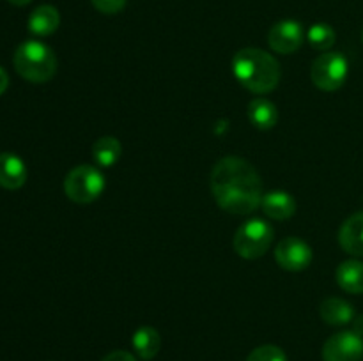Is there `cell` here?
<instances>
[{"label": "cell", "instance_id": "obj_24", "mask_svg": "<svg viewBox=\"0 0 363 361\" xmlns=\"http://www.w3.org/2000/svg\"><path fill=\"white\" fill-rule=\"evenodd\" d=\"M353 331H357L358 335L363 336V315H358V317H354Z\"/></svg>", "mask_w": 363, "mask_h": 361}, {"label": "cell", "instance_id": "obj_11", "mask_svg": "<svg viewBox=\"0 0 363 361\" xmlns=\"http://www.w3.org/2000/svg\"><path fill=\"white\" fill-rule=\"evenodd\" d=\"M27 180V166L20 156L13 152H0V186L18 190Z\"/></svg>", "mask_w": 363, "mask_h": 361}, {"label": "cell", "instance_id": "obj_26", "mask_svg": "<svg viewBox=\"0 0 363 361\" xmlns=\"http://www.w3.org/2000/svg\"><path fill=\"white\" fill-rule=\"evenodd\" d=\"M362 41H363V34H362Z\"/></svg>", "mask_w": 363, "mask_h": 361}, {"label": "cell", "instance_id": "obj_22", "mask_svg": "<svg viewBox=\"0 0 363 361\" xmlns=\"http://www.w3.org/2000/svg\"><path fill=\"white\" fill-rule=\"evenodd\" d=\"M101 361H137V357L126 350H113V353L106 354Z\"/></svg>", "mask_w": 363, "mask_h": 361}, {"label": "cell", "instance_id": "obj_10", "mask_svg": "<svg viewBox=\"0 0 363 361\" xmlns=\"http://www.w3.org/2000/svg\"><path fill=\"white\" fill-rule=\"evenodd\" d=\"M261 209L272 219H289L296 212V200L284 190H272L262 195Z\"/></svg>", "mask_w": 363, "mask_h": 361}, {"label": "cell", "instance_id": "obj_15", "mask_svg": "<svg viewBox=\"0 0 363 361\" xmlns=\"http://www.w3.org/2000/svg\"><path fill=\"white\" fill-rule=\"evenodd\" d=\"M248 119L259 130H272L279 122V110L269 99L255 98L248 103Z\"/></svg>", "mask_w": 363, "mask_h": 361}, {"label": "cell", "instance_id": "obj_25", "mask_svg": "<svg viewBox=\"0 0 363 361\" xmlns=\"http://www.w3.org/2000/svg\"><path fill=\"white\" fill-rule=\"evenodd\" d=\"M7 2H11L13 6H27V4H30L32 0H7Z\"/></svg>", "mask_w": 363, "mask_h": 361}, {"label": "cell", "instance_id": "obj_3", "mask_svg": "<svg viewBox=\"0 0 363 361\" xmlns=\"http://www.w3.org/2000/svg\"><path fill=\"white\" fill-rule=\"evenodd\" d=\"M14 67L18 74L32 84H45L57 71V57L48 45L41 41L21 42L14 52Z\"/></svg>", "mask_w": 363, "mask_h": 361}, {"label": "cell", "instance_id": "obj_18", "mask_svg": "<svg viewBox=\"0 0 363 361\" xmlns=\"http://www.w3.org/2000/svg\"><path fill=\"white\" fill-rule=\"evenodd\" d=\"M160 347H162V336H160L158 329L151 328V326H144V328L135 331L133 349L142 360H152L160 353Z\"/></svg>", "mask_w": 363, "mask_h": 361}, {"label": "cell", "instance_id": "obj_19", "mask_svg": "<svg viewBox=\"0 0 363 361\" xmlns=\"http://www.w3.org/2000/svg\"><path fill=\"white\" fill-rule=\"evenodd\" d=\"M337 34L328 23H314L307 32V41L319 52H328L335 45Z\"/></svg>", "mask_w": 363, "mask_h": 361}, {"label": "cell", "instance_id": "obj_7", "mask_svg": "<svg viewBox=\"0 0 363 361\" xmlns=\"http://www.w3.org/2000/svg\"><path fill=\"white\" fill-rule=\"evenodd\" d=\"M363 336L357 331H340L330 336L323 345V361H360Z\"/></svg>", "mask_w": 363, "mask_h": 361}, {"label": "cell", "instance_id": "obj_16", "mask_svg": "<svg viewBox=\"0 0 363 361\" xmlns=\"http://www.w3.org/2000/svg\"><path fill=\"white\" fill-rule=\"evenodd\" d=\"M337 283L350 294H363V262L346 260L337 268Z\"/></svg>", "mask_w": 363, "mask_h": 361}, {"label": "cell", "instance_id": "obj_8", "mask_svg": "<svg viewBox=\"0 0 363 361\" xmlns=\"http://www.w3.org/2000/svg\"><path fill=\"white\" fill-rule=\"evenodd\" d=\"M305 41V30L300 21L282 20L273 25L268 32V45L273 52L282 53V55H291Z\"/></svg>", "mask_w": 363, "mask_h": 361}, {"label": "cell", "instance_id": "obj_4", "mask_svg": "<svg viewBox=\"0 0 363 361\" xmlns=\"http://www.w3.org/2000/svg\"><path fill=\"white\" fill-rule=\"evenodd\" d=\"M105 190V176L92 165H78L64 179L67 198L77 204H91L98 200Z\"/></svg>", "mask_w": 363, "mask_h": 361}, {"label": "cell", "instance_id": "obj_17", "mask_svg": "<svg viewBox=\"0 0 363 361\" xmlns=\"http://www.w3.org/2000/svg\"><path fill=\"white\" fill-rule=\"evenodd\" d=\"M123 156V145L116 137H101L92 145V158L96 165L103 168H110L116 165Z\"/></svg>", "mask_w": 363, "mask_h": 361}, {"label": "cell", "instance_id": "obj_1", "mask_svg": "<svg viewBox=\"0 0 363 361\" xmlns=\"http://www.w3.org/2000/svg\"><path fill=\"white\" fill-rule=\"evenodd\" d=\"M211 193L220 209L230 214L247 216L261 207L262 180L247 159L227 156L211 172Z\"/></svg>", "mask_w": 363, "mask_h": 361}, {"label": "cell", "instance_id": "obj_21", "mask_svg": "<svg viewBox=\"0 0 363 361\" xmlns=\"http://www.w3.org/2000/svg\"><path fill=\"white\" fill-rule=\"evenodd\" d=\"M91 2L99 13L113 14V13H119V11L126 6L128 0H91Z\"/></svg>", "mask_w": 363, "mask_h": 361}, {"label": "cell", "instance_id": "obj_6", "mask_svg": "<svg viewBox=\"0 0 363 361\" xmlns=\"http://www.w3.org/2000/svg\"><path fill=\"white\" fill-rule=\"evenodd\" d=\"M350 74V62L340 52H325L314 60L311 78L321 91L333 92L342 87Z\"/></svg>", "mask_w": 363, "mask_h": 361}, {"label": "cell", "instance_id": "obj_20", "mask_svg": "<svg viewBox=\"0 0 363 361\" xmlns=\"http://www.w3.org/2000/svg\"><path fill=\"white\" fill-rule=\"evenodd\" d=\"M247 361H287V356L280 347L261 345L248 354Z\"/></svg>", "mask_w": 363, "mask_h": 361}, {"label": "cell", "instance_id": "obj_12", "mask_svg": "<svg viewBox=\"0 0 363 361\" xmlns=\"http://www.w3.org/2000/svg\"><path fill=\"white\" fill-rule=\"evenodd\" d=\"M339 243L350 255L363 257V212L350 216L342 223L339 232Z\"/></svg>", "mask_w": 363, "mask_h": 361}, {"label": "cell", "instance_id": "obj_23", "mask_svg": "<svg viewBox=\"0 0 363 361\" xmlns=\"http://www.w3.org/2000/svg\"><path fill=\"white\" fill-rule=\"evenodd\" d=\"M7 85H9V76H7L6 71H4L2 67H0V96H2L4 92H6Z\"/></svg>", "mask_w": 363, "mask_h": 361}, {"label": "cell", "instance_id": "obj_5", "mask_svg": "<svg viewBox=\"0 0 363 361\" xmlns=\"http://www.w3.org/2000/svg\"><path fill=\"white\" fill-rule=\"evenodd\" d=\"M273 243V227L261 218L247 219L234 236V250L247 260L262 257Z\"/></svg>", "mask_w": 363, "mask_h": 361}, {"label": "cell", "instance_id": "obj_9", "mask_svg": "<svg viewBox=\"0 0 363 361\" xmlns=\"http://www.w3.org/2000/svg\"><path fill=\"white\" fill-rule=\"evenodd\" d=\"M275 258L286 271H303L312 262V248L300 237H286L277 244Z\"/></svg>", "mask_w": 363, "mask_h": 361}, {"label": "cell", "instance_id": "obj_13", "mask_svg": "<svg viewBox=\"0 0 363 361\" xmlns=\"http://www.w3.org/2000/svg\"><path fill=\"white\" fill-rule=\"evenodd\" d=\"M60 25V14L53 6H39L28 16V30L38 38H46L53 34Z\"/></svg>", "mask_w": 363, "mask_h": 361}, {"label": "cell", "instance_id": "obj_2", "mask_svg": "<svg viewBox=\"0 0 363 361\" xmlns=\"http://www.w3.org/2000/svg\"><path fill=\"white\" fill-rule=\"evenodd\" d=\"M233 71L236 80L255 94L272 92L282 76L275 57L259 48L240 50L233 59Z\"/></svg>", "mask_w": 363, "mask_h": 361}, {"label": "cell", "instance_id": "obj_14", "mask_svg": "<svg viewBox=\"0 0 363 361\" xmlns=\"http://www.w3.org/2000/svg\"><path fill=\"white\" fill-rule=\"evenodd\" d=\"M319 315L330 326H346L354 321L353 304L340 297H328L319 306Z\"/></svg>", "mask_w": 363, "mask_h": 361}]
</instances>
